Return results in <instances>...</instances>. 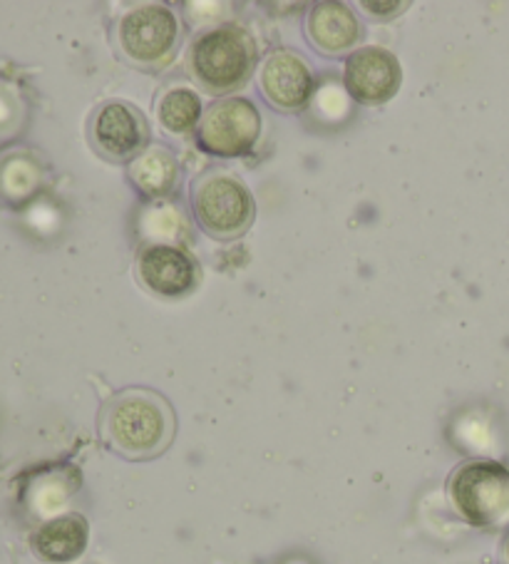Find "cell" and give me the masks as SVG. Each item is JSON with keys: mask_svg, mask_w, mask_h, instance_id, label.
<instances>
[{"mask_svg": "<svg viewBox=\"0 0 509 564\" xmlns=\"http://www.w3.org/2000/svg\"><path fill=\"white\" fill-rule=\"evenodd\" d=\"M261 132V115L249 97H224L202 118L197 142L217 158H241L251 152Z\"/></svg>", "mask_w": 509, "mask_h": 564, "instance_id": "5", "label": "cell"}, {"mask_svg": "<svg viewBox=\"0 0 509 564\" xmlns=\"http://www.w3.org/2000/svg\"><path fill=\"white\" fill-rule=\"evenodd\" d=\"M144 115L130 102H107L100 107L93 122V138L107 158L130 160L147 142Z\"/></svg>", "mask_w": 509, "mask_h": 564, "instance_id": "8", "label": "cell"}, {"mask_svg": "<svg viewBox=\"0 0 509 564\" xmlns=\"http://www.w3.org/2000/svg\"><path fill=\"white\" fill-rule=\"evenodd\" d=\"M505 554H507V562H509V540H507V550H505Z\"/></svg>", "mask_w": 509, "mask_h": 564, "instance_id": "16", "label": "cell"}, {"mask_svg": "<svg viewBox=\"0 0 509 564\" xmlns=\"http://www.w3.org/2000/svg\"><path fill=\"white\" fill-rule=\"evenodd\" d=\"M306 31L311 43L326 55H338L350 51L360 37V23L356 13H350L340 3H318L308 13Z\"/></svg>", "mask_w": 509, "mask_h": 564, "instance_id": "12", "label": "cell"}, {"mask_svg": "<svg viewBox=\"0 0 509 564\" xmlns=\"http://www.w3.org/2000/svg\"><path fill=\"white\" fill-rule=\"evenodd\" d=\"M130 177L147 197H164L177 187L180 164L164 148H152L132 162Z\"/></svg>", "mask_w": 509, "mask_h": 564, "instance_id": "13", "label": "cell"}, {"mask_svg": "<svg viewBox=\"0 0 509 564\" xmlns=\"http://www.w3.org/2000/svg\"><path fill=\"white\" fill-rule=\"evenodd\" d=\"M142 284L160 296H184L197 286V267L187 251L170 245H154L140 257Z\"/></svg>", "mask_w": 509, "mask_h": 564, "instance_id": "10", "label": "cell"}, {"mask_svg": "<svg viewBox=\"0 0 509 564\" xmlns=\"http://www.w3.org/2000/svg\"><path fill=\"white\" fill-rule=\"evenodd\" d=\"M194 214L199 227L214 239H237L251 227L253 199L239 177L212 172L194 184Z\"/></svg>", "mask_w": 509, "mask_h": 564, "instance_id": "4", "label": "cell"}, {"mask_svg": "<svg viewBox=\"0 0 509 564\" xmlns=\"http://www.w3.org/2000/svg\"><path fill=\"white\" fill-rule=\"evenodd\" d=\"M450 502L473 528H499L509 520V470L495 460H469L453 473Z\"/></svg>", "mask_w": 509, "mask_h": 564, "instance_id": "2", "label": "cell"}, {"mask_svg": "<svg viewBox=\"0 0 509 564\" xmlns=\"http://www.w3.org/2000/svg\"><path fill=\"white\" fill-rule=\"evenodd\" d=\"M366 11H390L393 15H398V11H403L405 3H388V6H380V3H364ZM370 13V15H373ZM380 18H388V13H380Z\"/></svg>", "mask_w": 509, "mask_h": 564, "instance_id": "15", "label": "cell"}, {"mask_svg": "<svg viewBox=\"0 0 509 564\" xmlns=\"http://www.w3.org/2000/svg\"><path fill=\"white\" fill-rule=\"evenodd\" d=\"M261 90L281 110H299L313 93L311 67L296 53H273L261 65Z\"/></svg>", "mask_w": 509, "mask_h": 564, "instance_id": "9", "label": "cell"}, {"mask_svg": "<svg viewBox=\"0 0 509 564\" xmlns=\"http://www.w3.org/2000/svg\"><path fill=\"white\" fill-rule=\"evenodd\" d=\"M346 90L364 105H383L398 93L403 73L393 53L383 47H364L348 57Z\"/></svg>", "mask_w": 509, "mask_h": 564, "instance_id": "7", "label": "cell"}, {"mask_svg": "<svg viewBox=\"0 0 509 564\" xmlns=\"http://www.w3.org/2000/svg\"><path fill=\"white\" fill-rule=\"evenodd\" d=\"M189 63L199 83L212 93L237 90L257 63V43L237 25L214 28L194 41Z\"/></svg>", "mask_w": 509, "mask_h": 564, "instance_id": "3", "label": "cell"}, {"mask_svg": "<svg viewBox=\"0 0 509 564\" xmlns=\"http://www.w3.org/2000/svg\"><path fill=\"white\" fill-rule=\"evenodd\" d=\"M156 112H160V122L166 132L187 134L202 120V100L189 87H174V90L164 93L160 105H156Z\"/></svg>", "mask_w": 509, "mask_h": 564, "instance_id": "14", "label": "cell"}, {"mask_svg": "<svg viewBox=\"0 0 509 564\" xmlns=\"http://www.w3.org/2000/svg\"><path fill=\"white\" fill-rule=\"evenodd\" d=\"M87 538H90V528L83 514L71 512L63 518H55L37 528L33 534V552L43 562L51 564H65L80 557L87 547Z\"/></svg>", "mask_w": 509, "mask_h": 564, "instance_id": "11", "label": "cell"}, {"mask_svg": "<svg viewBox=\"0 0 509 564\" xmlns=\"http://www.w3.org/2000/svg\"><path fill=\"white\" fill-rule=\"evenodd\" d=\"M100 425L105 443L122 458L150 460L170 447L177 417L160 393L127 388L105 405Z\"/></svg>", "mask_w": 509, "mask_h": 564, "instance_id": "1", "label": "cell"}, {"mask_svg": "<svg viewBox=\"0 0 509 564\" xmlns=\"http://www.w3.org/2000/svg\"><path fill=\"white\" fill-rule=\"evenodd\" d=\"M117 35L127 57L137 63H156L177 45L180 23L170 8L144 6L122 18Z\"/></svg>", "mask_w": 509, "mask_h": 564, "instance_id": "6", "label": "cell"}]
</instances>
